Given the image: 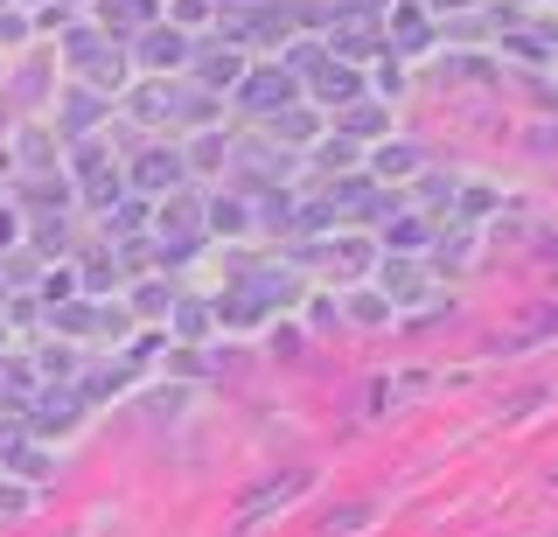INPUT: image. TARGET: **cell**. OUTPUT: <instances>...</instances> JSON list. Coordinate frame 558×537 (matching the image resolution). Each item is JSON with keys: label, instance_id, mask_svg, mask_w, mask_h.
<instances>
[{"label": "cell", "instance_id": "6da1fadb", "mask_svg": "<svg viewBox=\"0 0 558 537\" xmlns=\"http://www.w3.org/2000/svg\"><path fill=\"white\" fill-rule=\"evenodd\" d=\"M244 98H252V106L266 112V106H287V98H293V84H287V71H258L252 84H244Z\"/></svg>", "mask_w": 558, "mask_h": 537}, {"label": "cell", "instance_id": "7a4b0ae2", "mask_svg": "<svg viewBox=\"0 0 558 537\" xmlns=\"http://www.w3.org/2000/svg\"><path fill=\"white\" fill-rule=\"evenodd\" d=\"M356 91H363V77H356V71H322V91H314V98L342 106V98H356Z\"/></svg>", "mask_w": 558, "mask_h": 537}, {"label": "cell", "instance_id": "3957f363", "mask_svg": "<svg viewBox=\"0 0 558 537\" xmlns=\"http://www.w3.org/2000/svg\"><path fill=\"white\" fill-rule=\"evenodd\" d=\"M182 49H189V42H182V36H174V28H154V42H147V57H154V63H182Z\"/></svg>", "mask_w": 558, "mask_h": 537}, {"label": "cell", "instance_id": "277c9868", "mask_svg": "<svg viewBox=\"0 0 558 537\" xmlns=\"http://www.w3.org/2000/svg\"><path fill=\"white\" fill-rule=\"evenodd\" d=\"M377 175H412V147H384L377 154Z\"/></svg>", "mask_w": 558, "mask_h": 537}, {"label": "cell", "instance_id": "5b68a950", "mask_svg": "<svg viewBox=\"0 0 558 537\" xmlns=\"http://www.w3.org/2000/svg\"><path fill=\"white\" fill-rule=\"evenodd\" d=\"M384 315H391V307H384V301H377V293H356V321H371V328H377Z\"/></svg>", "mask_w": 558, "mask_h": 537}, {"label": "cell", "instance_id": "8992f818", "mask_svg": "<svg viewBox=\"0 0 558 537\" xmlns=\"http://www.w3.org/2000/svg\"><path fill=\"white\" fill-rule=\"evenodd\" d=\"M398 28H405V36H398V42H405V49H426V22H418L412 8H405V22H398Z\"/></svg>", "mask_w": 558, "mask_h": 537}, {"label": "cell", "instance_id": "52a82bcc", "mask_svg": "<svg viewBox=\"0 0 558 537\" xmlns=\"http://www.w3.org/2000/svg\"><path fill=\"white\" fill-rule=\"evenodd\" d=\"M433 8H461V0H433Z\"/></svg>", "mask_w": 558, "mask_h": 537}, {"label": "cell", "instance_id": "ba28073f", "mask_svg": "<svg viewBox=\"0 0 558 537\" xmlns=\"http://www.w3.org/2000/svg\"><path fill=\"white\" fill-rule=\"evenodd\" d=\"M551 481H558V467H551Z\"/></svg>", "mask_w": 558, "mask_h": 537}]
</instances>
